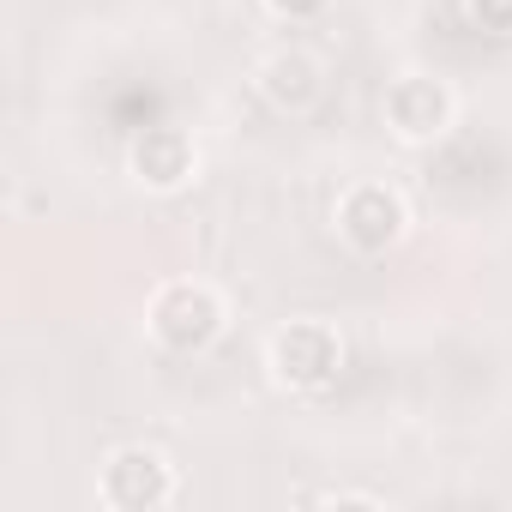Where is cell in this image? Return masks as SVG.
Instances as JSON below:
<instances>
[{
    "label": "cell",
    "mask_w": 512,
    "mask_h": 512,
    "mask_svg": "<svg viewBox=\"0 0 512 512\" xmlns=\"http://www.w3.org/2000/svg\"><path fill=\"white\" fill-rule=\"evenodd\" d=\"M223 326H229V302H223V290L205 284V278H169V284L151 296V308H145V332H151L169 356H199V350H211V344L223 338Z\"/></svg>",
    "instance_id": "6da1fadb"
},
{
    "label": "cell",
    "mask_w": 512,
    "mask_h": 512,
    "mask_svg": "<svg viewBox=\"0 0 512 512\" xmlns=\"http://www.w3.org/2000/svg\"><path fill=\"white\" fill-rule=\"evenodd\" d=\"M266 368H272V380H278L284 392L320 398V392H332L338 374H344V338H338V326H326V320H290V326L272 332Z\"/></svg>",
    "instance_id": "7a4b0ae2"
},
{
    "label": "cell",
    "mask_w": 512,
    "mask_h": 512,
    "mask_svg": "<svg viewBox=\"0 0 512 512\" xmlns=\"http://www.w3.org/2000/svg\"><path fill=\"white\" fill-rule=\"evenodd\" d=\"M338 235L350 253H362V260H380V253H392L404 235H410V211H404V193L386 187V181H356L338 211H332Z\"/></svg>",
    "instance_id": "3957f363"
},
{
    "label": "cell",
    "mask_w": 512,
    "mask_h": 512,
    "mask_svg": "<svg viewBox=\"0 0 512 512\" xmlns=\"http://www.w3.org/2000/svg\"><path fill=\"white\" fill-rule=\"evenodd\" d=\"M452 121H458V97H452L446 79H434V73H398L386 85V127L404 145H434V139L452 133Z\"/></svg>",
    "instance_id": "277c9868"
},
{
    "label": "cell",
    "mask_w": 512,
    "mask_h": 512,
    "mask_svg": "<svg viewBox=\"0 0 512 512\" xmlns=\"http://www.w3.org/2000/svg\"><path fill=\"white\" fill-rule=\"evenodd\" d=\"M97 500L115 512H157L175 500V464L157 446H121L97 476Z\"/></svg>",
    "instance_id": "5b68a950"
},
{
    "label": "cell",
    "mask_w": 512,
    "mask_h": 512,
    "mask_svg": "<svg viewBox=\"0 0 512 512\" xmlns=\"http://www.w3.org/2000/svg\"><path fill=\"white\" fill-rule=\"evenodd\" d=\"M127 169H133V181L151 187V193H181V187L199 175V145H193L187 127H175V121H151V127L133 133V145H127Z\"/></svg>",
    "instance_id": "8992f818"
},
{
    "label": "cell",
    "mask_w": 512,
    "mask_h": 512,
    "mask_svg": "<svg viewBox=\"0 0 512 512\" xmlns=\"http://www.w3.org/2000/svg\"><path fill=\"white\" fill-rule=\"evenodd\" d=\"M253 79H260L266 103H272V109H284V115H308V109L326 97V67H320L308 49H296V43L272 49Z\"/></svg>",
    "instance_id": "52a82bcc"
},
{
    "label": "cell",
    "mask_w": 512,
    "mask_h": 512,
    "mask_svg": "<svg viewBox=\"0 0 512 512\" xmlns=\"http://www.w3.org/2000/svg\"><path fill=\"white\" fill-rule=\"evenodd\" d=\"M464 13L482 37H512V0H464Z\"/></svg>",
    "instance_id": "ba28073f"
},
{
    "label": "cell",
    "mask_w": 512,
    "mask_h": 512,
    "mask_svg": "<svg viewBox=\"0 0 512 512\" xmlns=\"http://www.w3.org/2000/svg\"><path fill=\"white\" fill-rule=\"evenodd\" d=\"M266 7H272L278 19H320L332 0H266Z\"/></svg>",
    "instance_id": "9c48e42d"
}]
</instances>
